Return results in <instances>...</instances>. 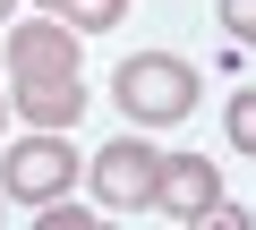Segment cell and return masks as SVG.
<instances>
[{"label":"cell","instance_id":"7a4b0ae2","mask_svg":"<svg viewBox=\"0 0 256 230\" xmlns=\"http://www.w3.org/2000/svg\"><path fill=\"white\" fill-rule=\"evenodd\" d=\"M68 171H77L68 137H60V128H34V137H18L9 154H0V196L52 205V196H68Z\"/></svg>","mask_w":256,"mask_h":230},{"label":"cell","instance_id":"8992f818","mask_svg":"<svg viewBox=\"0 0 256 230\" xmlns=\"http://www.w3.org/2000/svg\"><path fill=\"white\" fill-rule=\"evenodd\" d=\"M34 128H77V111H86V85H77V68L68 77H18V94H9Z\"/></svg>","mask_w":256,"mask_h":230},{"label":"cell","instance_id":"7c38bea8","mask_svg":"<svg viewBox=\"0 0 256 230\" xmlns=\"http://www.w3.org/2000/svg\"><path fill=\"white\" fill-rule=\"evenodd\" d=\"M43 9H52V17H60V0H43Z\"/></svg>","mask_w":256,"mask_h":230},{"label":"cell","instance_id":"ba28073f","mask_svg":"<svg viewBox=\"0 0 256 230\" xmlns=\"http://www.w3.org/2000/svg\"><path fill=\"white\" fill-rule=\"evenodd\" d=\"M222 137H230L239 154H256V85H248V94H230V111H222Z\"/></svg>","mask_w":256,"mask_h":230},{"label":"cell","instance_id":"9c48e42d","mask_svg":"<svg viewBox=\"0 0 256 230\" xmlns=\"http://www.w3.org/2000/svg\"><path fill=\"white\" fill-rule=\"evenodd\" d=\"M214 17H222V26H230L239 43H256V0H222V9H214Z\"/></svg>","mask_w":256,"mask_h":230},{"label":"cell","instance_id":"5b68a950","mask_svg":"<svg viewBox=\"0 0 256 230\" xmlns=\"http://www.w3.org/2000/svg\"><path fill=\"white\" fill-rule=\"evenodd\" d=\"M214 196H222V171H214L205 154H162V188H154V205H171L180 222H205Z\"/></svg>","mask_w":256,"mask_h":230},{"label":"cell","instance_id":"52a82bcc","mask_svg":"<svg viewBox=\"0 0 256 230\" xmlns=\"http://www.w3.org/2000/svg\"><path fill=\"white\" fill-rule=\"evenodd\" d=\"M120 9H128V0H60V17H68L77 34H102V26H120Z\"/></svg>","mask_w":256,"mask_h":230},{"label":"cell","instance_id":"277c9868","mask_svg":"<svg viewBox=\"0 0 256 230\" xmlns=\"http://www.w3.org/2000/svg\"><path fill=\"white\" fill-rule=\"evenodd\" d=\"M9 68H18V77H68V68H77V26H68V17L9 26Z\"/></svg>","mask_w":256,"mask_h":230},{"label":"cell","instance_id":"8fae6325","mask_svg":"<svg viewBox=\"0 0 256 230\" xmlns=\"http://www.w3.org/2000/svg\"><path fill=\"white\" fill-rule=\"evenodd\" d=\"M9 17H18V0H0V26H9Z\"/></svg>","mask_w":256,"mask_h":230},{"label":"cell","instance_id":"4fadbf2b","mask_svg":"<svg viewBox=\"0 0 256 230\" xmlns=\"http://www.w3.org/2000/svg\"><path fill=\"white\" fill-rule=\"evenodd\" d=\"M0 111H9V94H0Z\"/></svg>","mask_w":256,"mask_h":230},{"label":"cell","instance_id":"6da1fadb","mask_svg":"<svg viewBox=\"0 0 256 230\" xmlns=\"http://www.w3.org/2000/svg\"><path fill=\"white\" fill-rule=\"evenodd\" d=\"M111 94H120V111L137 128H171V120H188L196 111V68L188 60H171V51H137V60H120V77H111Z\"/></svg>","mask_w":256,"mask_h":230},{"label":"cell","instance_id":"3957f363","mask_svg":"<svg viewBox=\"0 0 256 230\" xmlns=\"http://www.w3.org/2000/svg\"><path fill=\"white\" fill-rule=\"evenodd\" d=\"M86 171H94V205H111V213H146V205H154V188H162V154H154L146 137L102 145Z\"/></svg>","mask_w":256,"mask_h":230},{"label":"cell","instance_id":"30bf717a","mask_svg":"<svg viewBox=\"0 0 256 230\" xmlns=\"http://www.w3.org/2000/svg\"><path fill=\"white\" fill-rule=\"evenodd\" d=\"M214 230H248V205H230V196H214V213H205Z\"/></svg>","mask_w":256,"mask_h":230}]
</instances>
